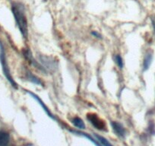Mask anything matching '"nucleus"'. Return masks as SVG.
<instances>
[{"label": "nucleus", "instance_id": "nucleus-1", "mask_svg": "<svg viewBox=\"0 0 155 146\" xmlns=\"http://www.w3.org/2000/svg\"><path fill=\"white\" fill-rule=\"evenodd\" d=\"M13 15L15 19L16 25L21 34L24 39L27 40L28 37V23L25 14V7L21 3H13L12 6Z\"/></svg>", "mask_w": 155, "mask_h": 146}, {"label": "nucleus", "instance_id": "nucleus-2", "mask_svg": "<svg viewBox=\"0 0 155 146\" xmlns=\"http://www.w3.org/2000/svg\"><path fill=\"white\" fill-rule=\"evenodd\" d=\"M0 60H1V63H2V70H3L4 75L6 77V78L8 79V81H9L10 84L15 88H18V84L15 81V80L13 79L12 76L11 75V71H10L9 68H8V63L6 62V59H5V52H4L2 47H1V52H0Z\"/></svg>", "mask_w": 155, "mask_h": 146}, {"label": "nucleus", "instance_id": "nucleus-3", "mask_svg": "<svg viewBox=\"0 0 155 146\" xmlns=\"http://www.w3.org/2000/svg\"><path fill=\"white\" fill-rule=\"evenodd\" d=\"M87 119L96 129H99V130H105V123L97 114H88L87 115Z\"/></svg>", "mask_w": 155, "mask_h": 146}, {"label": "nucleus", "instance_id": "nucleus-4", "mask_svg": "<svg viewBox=\"0 0 155 146\" xmlns=\"http://www.w3.org/2000/svg\"><path fill=\"white\" fill-rule=\"evenodd\" d=\"M27 91V93L28 94V95H30L31 97H33V98H34V99H35L36 101H37V102L39 103V104H40V105H41V107H42V108L44 109V111H45V113L47 114V116H48V117H50V118L53 119V120H56V118H55L54 115H53V114H52L51 111H50V109H49L48 107H47V106H46V104H44V101H43L41 99V98H39V97L37 96V95H35V94L33 93V92L30 91Z\"/></svg>", "mask_w": 155, "mask_h": 146}, {"label": "nucleus", "instance_id": "nucleus-5", "mask_svg": "<svg viewBox=\"0 0 155 146\" xmlns=\"http://www.w3.org/2000/svg\"><path fill=\"white\" fill-rule=\"evenodd\" d=\"M111 126L113 128V132L116 133V135H118L119 137H121L123 138L126 135V130H125V128L123 127V125L121 123H118V122L113 121L111 122Z\"/></svg>", "mask_w": 155, "mask_h": 146}, {"label": "nucleus", "instance_id": "nucleus-6", "mask_svg": "<svg viewBox=\"0 0 155 146\" xmlns=\"http://www.w3.org/2000/svg\"><path fill=\"white\" fill-rule=\"evenodd\" d=\"M40 59L41 60V62H42V63L44 64V68H48V69H50L55 67L54 62L53 60H50V58L46 57V56H40Z\"/></svg>", "mask_w": 155, "mask_h": 146}, {"label": "nucleus", "instance_id": "nucleus-7", "mask_svg": "<svg viewBox=\"0 0 155 146\" xmlns=\"http://www.w3.org/2000/svg\"><path fill=\"white\" fill-rule=\"evenodd\" d=\"M71 123L72 124L75 126L76 128L79 129H85V124H84V121L81 120L80 117H75L74 118L71 119Z\"/></svg>", "mask_w": 155, "mask_h": 146}, {"label": "nucleus", "instance_id": "nucleus-8", "mask_svg": "<svg viewBox=\"0 0 155 146\" xmlns=\"http://www.w3.org/2000/svg\"><path fill=\"white\" fill-rule=\"evenodd\" d=\"M10 136L5 132H0V146H6L9 141Z\"/></svg>", "mask_w": 155, "mask_h": 146}, {"label": "nucleus", "instance_id": "nucleus-9", "mask_svg": "<svg viewBox=\"0 0 155 146\" xmlns=\"http://www.w3.org/2000/svg\"><path fill=\"white\" fill-rule=\"evenodd\" d=\"M27 78L28 79V81H31V82L34 83L36 85H42L43 82L39 79L37 77H36L35 75H33L31 72H28L27 73Z\"/></svg>", "mask_w": 155, "mask_h": 146}, {"label": "nucleus", "instance_id": "nucleus-10", "mask_svg": "<svg viewBox=\"0 0 155 146\" xmlns=\"http://www.w3.org/2000/svg\"><path fill=\"white\" fill-rule=\"evenodd\" d=\"M114 61L116 62V64L118 65L119 68L120 69L123 68V65H124V62H123V59L122 58V56L120 54H116L114 56Z\"/></svg>", "mask_w": 155, "mask_h": 146}, {"label": "nucleus", "instance_id": "nucleus-11", "mask_svg": "<svg viewBox=\"0 0 155 146\" xmlns=\"http://www.w3.org/2000/svg\"><path fill=\"white\" fill-rule=\"evenodd\" d=\"M150 62H151V56L150 54H147V56H145L144 58V69L146 70L148 68L149 65H150Z\"/></svg>", "mask_w": 155, "mask_h": 146}, {"label": "nucleus", "instance_id": "nucleus-12", "mask_svg": "<svg viewBox=\"0 0 155 146\" xmlns=\"http://www.w3.org/2000/svg\"><path fill=\"white\" fill-rule=\"evenodd\" d=\"M92 34H93L94 36V37H96V38H100V39H101V35L100 34H98L97 32H95V31H94V32H92Z\"/></svg>", "mask_w": 155, "mask_h": 146}, {"label": "nucleus", "instance_id": "nucleus-13", "mask_svg": "<svg viewBox=\"0 0 155 146\" xmlns=\"http://www.w3.org/2000/svg\"><path fill=\"white\" fill-rule=\"evenodd\" d=\"M153 28H154V31H155V18L153 20Z\"/></svg>", "mask_w": 155, "mask_h": 146}]
</instances>
